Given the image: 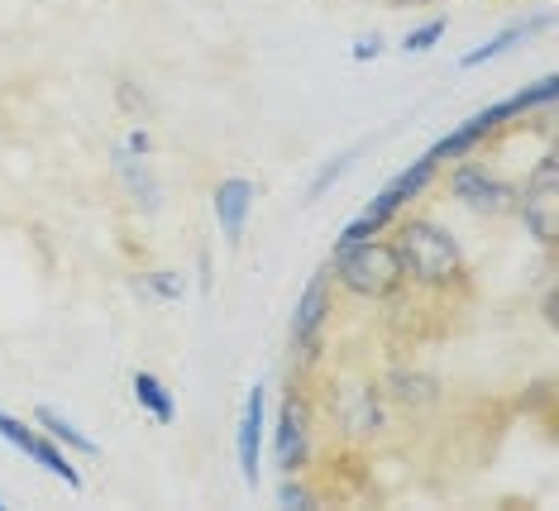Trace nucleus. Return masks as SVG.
I'll return each mask as SVG.
<instances>
[{
	"instance_id": "nucleus-21",
	"label": "nucleus",
	"mask_w": 559,
	"mask_h": 511,
	"mask_svg": "<svg viewBox=\"0 0 559 511\" xmlns=\"http://www.w3.org/2000/svg\"><path fill=\"white\" fill-rule=\"evenodd\" d=\"M345 168H349V153H340V158H330V163H325V168H321V173H316V177H311L307 197H311V201H321V197H325V191H330V187H335V182H340V177H345Z\"/></svg>"
},
{
	"instance_id": "nucleus-17",
	"label": "nucleus",
	"mask_w": 559,
	"mask_h": 511,
	"mask_svg": "<svg viewBox=\"0 0 559 511\" xmlns=\"http://www.w3.org/2000/svg\"><path fill=\"white\" fill-rule=\"evenodd\" d=\"M144 297H154V301H182L187 297V277L182 273H139V283H134Z\"/></svg>"
},
{
	"instance_id": "nucleus-5",
	"label": "nucleus",
	"mask_w": 559,
	"mask_h": 511,
	"mask_svg": "<svg viewBox=\"0 0 559 511\" xmlns=\"http://www.w3.org/2000/svg\"><path fill=\"white\" fill-rule=\"evenodd\" d=\"M450 191L454 201H464L474 215H512V201H516V187H507L502 177H492L483 163H464L450 173Z\"/></svg>"
},
{
	"instance_id": "nucleus-14",
	"label": "nucleus",
	"mask_w": 559,
	"mask_h": 511,
	"mask_svg": "<svg viewBox=\"0 0 559 511\" xmlns=\"http://www.w3.org/2000/svg\"><path fill=\"white\" fill-rule=\"evenodd\" d=\"M34 420H39V430L48 440H58L62 450H72V454H82V459H96L100 454V444L92 440V436H82L78 426H72L68 416H58L53 406H39V412H34Z\"/></svg>"
},
{
	"instance_id": "nucleus-10",
	"label": "nucleus",
	"mask_w": 559,
	"mask_h": 511,
	"mask_svg": "<svg viewBox=\"0 0 559 511\" xmlns=\"http://www.w3.org/2000/svg\"><path fill=\"white\" fill-rule=\"evenodd\" d=\"M388 397L406 406V412H430V406L440 402V382L430 373H416V368H397V373L388 378Z\"/></svg>"
},
{
	"instance_id": "nucleus-18",
	"label": "nucleus",
	"mask_w": 559,
	"mask_h": 511,
	"mask_svg": "<svg viewBox=\"0 0 559 511\" xmlns=\"http://www.w3.org/2000/svg\"><path fill=\"white\" fill-rule=\"evenodd\" d=\"M373 235H383V225H378L373 221V215H354V221L345 225V229H340V235H335V249H349V245H364V239H373ZM335 249H330V253H335Z\"/></svg>"
},
{
	"instance_id": "nucleus-3",
	"label": "nucleus",
	"mask_w": 559,
	"mask_h": 511,
	"mask_svg": "<svg viewBox=\"0 0 559 511\" xmlns=\"http://www.w3.org/2000/svg\"><path fill=\"white\" fill-rule=\"evenodd\" d=\"M512 215H521V225H526V235L536 245L545 249L559 245V158L555 153H540V163L516 187Z\"/></svg>"
},
{
	"instance_id": "nucleus-13",
	"label": "nucleus",
	"mask_w": 559,
	"mask_h": 511,
	"mask_svg": "<svg viewBox=\"0 0 559 511\" xmlns=\"http://www.w3.org/2000/svg\"><path fill=\"white\" fill-rule=\"evenodd\" d=\"M436 173H440V163H430L426 153H421V158H416L412 168H402V173H397V177H392V182L383 187V197H388L397 211H406V206H412V201L421 197V191H426L430 182H436Z\"/></svg>"
},
{
	"instance_id": "nucleus-12",
	"label": "nucleus",
	"mask_w": 559,
	"mask_h": 511,
	"mask_svg": "<svg viewBox=\"0 0 559 511\" xmlns=\"http://www.w3.org/2000/svg\"><path fill=\"white\" fill-rule=\"evenodd\" d=\"M540 29H550V15H536V20H526V24H507L502 34H492L488 44H478L474 54H464L460 58V68L464 72H474V68H483V62H492V58H502L512 44H521V38H531V34H540Z\"/></svg>"
},
{
	"instance_id": "nucleus-16",
	"label": "nucleus",
	"mask_w": 559,
	"mask_h": 511,
	"mask_svg": "<svg viewBox=\"0 0 559 511\" xmlns=\"http://www.w3.org/2000/svg\"><path fill=\"white\" fill-rule=\"evenodd\" d=\"M134 402L144 406L148 416L158 420V426H173L177 420V402H173V392H168V382H163L158 373H134Z\"/></svg>"
},
{
	"instance_id": "nucleus-6",
	"label": "nucleus",
	"mask_w": 559,
	"mask_h": 511,
	"mask_svg": "<svg viewBox=\"0 0 559 511\" xmlns=\"http://www.w3.org/2000/svg\"><path fill=\"white\" fill-rule=\"evenodd\" d=\"M263 430H269V392L253 382L245 412H239V430H235V454H239V478L249 492H259V454H263Z\"/></svg>"
},
{
	"instance_id": "nucleus-19",
	"label": "nucleus",
	"mask_w": 559,
	"mask_h": 511,
	"mask_svg": "<svg viewBox=\"0 0 559 511\" xmlns=\"http://www.w3.org/2000/svg\"><path fill=\"white\" fill-rule=\"evenodd\" d=\"M444 29H450V20H430V24H421V29H412L402 38V54H426V48H436L440 38H444Z\"/></svg>"
},
{
	"instance_id": "nucleus-11",
	"label": "nucleus",
	"mask_w": 559,
	"mask_h": 511,
	"mask_svg": "<svg viewBox=\"0 0 559 511\" xmlns=\"http://www.w3.org/2000/svg\"><path fill=\"white\" fill-rule=\"evenodd\" d=\"M110 158H116V177H120V182L134 191V201H139V206L158 211L163 191H158V182H154V173H148V163H144V158H134V153L124 148V144L110 148Z\"/></svg>"
},
{
	"instance_id": "nucleus-22",
	"label": "nucleus",
	"mask_w": 559,
	"mask_h": 511,
	"mask_svg": "<svg viewBox=\"0 0 559 511\" xmlns=\"http://www.w3.org/2000/svg\"><path fill=\"white\" fill-rule=\"evenodd\" d=\"M277 502L292 507V511H307V507H316V492L307 488V483H297V474H283V488H277Z\"/></svg>"
},
{
	"instance_id": "nucleus-15",
	"label": "nucleus",
	"mask_w": 559,
	"mask_h": 511,
	"mask_svg": "<svg viewBox=\"0 0 559 511\" xmlns=\"http://www.w3.org/2000/svg\"><path fill=\"white\" fill-rule=\"evenodd\" d=\"M29 459H34V464H39V468H48V474H53V478H62L72 492H82V488H86V478H82V468L72 464V454L62 450L58 440H48L44 430H39V440L29 444Z\"/></svg>"
},
{
	"instance_id": "nucleus-2",
	"label": "nucleus",
	"mask_w": 559,
	"mask_h": 511,
	"mask_svg": "<svg viewBox=\"0 0 559 511\" xmlns=\"http://www.w3.org/2000/svg\"><path fill=\"white\" fill-rule=\"evenodd\" d=\"M330 277H335V287L354 301H388L406 287L402 253L383 235L364 239V245H349V249H335L330 253Z\"/></svg>"
},
{
	"instance_id": "nucleus-8",
	"label": "nucleus",
	"mask_w": 559,
	"mask_h": 511,
	"mask_svg": "<svg viewBox=\"0 0 559 511\" xmlns=\"http://www.w3.org/2000/svg\"><path fill=\"white\" fill-rule=\"evenodd\" d=\"M253 201H259V187H253L249 177H221L215 191H211L215 225H221V239L230 249H239V239H245V225H249Z\"/></svg>"
},
{
	"instance_id": "nucleus-4",
	"label": "nucleus",
	"mask_w": 559,
	"mask_h": 511,
	"mask_svg": "<svg viewBox=\"0 0 559 511\" xmlns=\"http://www.w3.org/2000/svg\"><path fill=\"white\" fill-rule=\"evenodd\" d=\"M330 311H335V297H330V268H321V273H311L307 292H301L297 306H292V344H297L301 364L321 359Z\"/></svg>"
},
{
	"instance_id": "nucleus-9",
	"label": "nucleus",
	"mask_w": 559,
	"mask_h": 511,
	"mask_svg": "<svg viewBox=\"0 0 559 511\" xmlns=\"http://www.w3.org/2000/svg\"><path fill=\"white\" fill-rule=\"evenodd\" d=\"M340 426L349 440H373L383 430V392L378 388H349L340 406Z\"/></svg>"
},
{
	"instance_id": "nucleus-25",
	"label": "nucleus",
	"mask_w": 559,
	"mask_h": 511,
	"mask_svg": "<svg viewBox=\"0 0 559 511\" xmlns=\"http://www.w3.org/2000/svg\"><path fill=\"white\" fill-rule=\"evenodd\" d=\"M0 511H5V497H0Z\"/></svg>"
},
{
	"instance_id": "nucleus-20",
	"label": "nucleus",
	"mask_w": 559,
	"mask_h": 511,
	"mask_svg": "<svg viewBox=\"0 0 559 511\" xmlns=\"http://www.w3.org/2000/svg\"><path fill=\"white\" fill-rule=\"evenodd\" d=\"M0 440H5V444H15V450H20V454H29V444H34V440H39V430H29V426H24V420H20V416L0 412Z\"/></svg>"
},
{
	"instance_id": "nucleus-23",
	"label": "nucleus",
	"mask_w": 559,
	"mask_h": 511,
	"mask_svg": "<svg viewBox=\"0 0 559 511\" xmlns=\"http://www.w3.org/2000/svg\"><path fill=\"white\" fill-rule=\"evenodd\" d=\"M378 54H383V38H378V34H364L359 44L349 48V58H354V62H373Z\"/></svg>"
},
{
	"instance_id": "nucleus-7",
	"label": "nucleus",
	"mask_w": 559,
	"mask_h": 511,
	"mask_svg": "<svg viewBox=\"0 0 559 511\" xmlns=\"http://www.w3.org/2000/svg\"><path fill=\"white\" fill-rule=\"evenodd\" d=\"M311 454V412L307 402L292 392L283 402V416H277V436H273V459H277V474H301Z\"/></svg>"
},
{
	"instance_id": "nucleus-24",
	"label": "nucleus",
	"mask_w": 559,
	"mask_h": 511,
	"mask_svg": "<svg viewBox=\"0 0 559 511\" xmlns=\"http://www.w3.org/2000/svg\"><path fill=\"white\" fill-rule=\"evenodd\" d=\"M124 148H130L134 158H148V153H154V134H148V130H139V124H134V130L124 134Z\"/></svg>"
},
{
	"instance_id": "nucleus-1",
	"label": "nucleus",
	"mask_w": 559,
	"mask_h": 511,
	"mask_svg": "<svg viewBox=\"0 0 559 511\" xmlns=\"http://www.w3.org/2000/svg\"><path fill=\"white\" fill-rule=\"evenodd\" d=\"M392 245L402 253L406 283L436 292V297H450V292L468 287V259H464L460 239L440 221H430V215H397V239Z\"/></svg>"
}]
</instances>
